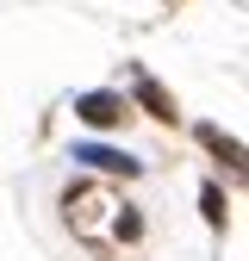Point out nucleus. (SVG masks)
Wrapping results in <instances>:
<instances>
[{
	"instance_id": "f257e3e1",
	"label": "nucleus",
	"mask_w": 249,
	"mask_h": 261,
	"mask_svg": "<svg viewBox=\"0 0 249 261\" xmlns=\"http://www.w3.org/2000/svg\"><path fill=\"white\" fill-rule=\"evenodd\" d=\"M81 118H93V124H112V118H118V106L106 100V93H93V100H81Z\"/></svg>"
},
{
	"instance_id": "f03ea898",
	"label": "nucleus",
	"mask_w": 249,
	"mask_h": 261,
	"mask_svg": "<svg viewBox=\"0 0 249 261\" xmlns=\"http://www.w3.org/2000/svg\"><path fill=\"white\" fill-rule=\"evenodd\" d=\"M87 162H100V168H124V174H131V162H124V155H112V149H81Z\"/></svg>"
}]
</instances>
